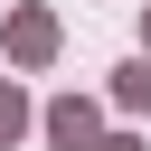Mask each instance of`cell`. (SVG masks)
Returning a JSON list of instances; mask_svg holds the SVG:
<instances>
[{"instance_id": "cell-1", "label": "cell", "mask_w": 151, "mask_h": 151, "mask_svg": "<svg viewBox=\"0 0 151 151\" xmlns=\"http://www.w3.org/2000/svg\"><path fill=\"white\" fill-rule=\"evenodd\" d=\"M38 132H47L57 151H94V142H104V113H94V94H57V104L38 113Z\"/></svg>"}, {"instance_id": "cell-2", "label": "cell", "mask_w": 151, "mask_h": 151, "mask_svg": "<svg viewBox=\"0 0 151 151\" xmlns=\"http://www.w3.org/2000/svg\"><path fill=\"white\" fill-rule=\"evenodd\" d=\"M9 57H19V66H47V57H57V9H38V0L9 9Z\"/></svg>"}, {"instance_id": "cell-3", "label": "cell", "mask_w": 151, "mask_h": 151, "mask_svg": "<svg viewBox=\"0 0 151 151\" xmlns=\"http://www.w3.org/2000/svg\"><path fill=\"white\" fill-rule=\"evenodd\" d=\"M113 104L123 113H151V57H123L113 66Z\"/></svg>"}, {"instance_id": "cell-4", "label": "cell", "mask_w": 151, "mask_h": 151, "mask_svg": "<svg viewBox=\"0 0 151 151\" xmlns=\"http://www.w3.org/2000/svg\"><path fill=\"white\" fill-rule=\"evenodd\" d=\"M28 123H38V104H28V94H19L9 76H0V151H9V142H19Z\"/></svg>"}, {"instance_id": "cell-5", "label": "cell", "mask_w": 151, "mask_h": 151, "mask_svg": "<svg viewBox=\"0 0 151 151\" xmlns=\"http://www.w3.org/2000/svg\"><path fill=\"white\" fill-rule=\"evenodd\" d=\"M94 151H151V142H142V132H104Z\"/></svg>"}, {"instance_id": "cell-6", "label": "cell", "mask_w": 151, "mask_h": 151, "mask_svg": "<svg viewBox=\"0 0 151 151\" xmlns=\"http://www.w3.org/2000/svg\"><path fill=\"white\" fill-rule=\"evenodd\" d=\"M142 57H151V0H142Z\"/></svg>"}]
</instances>
